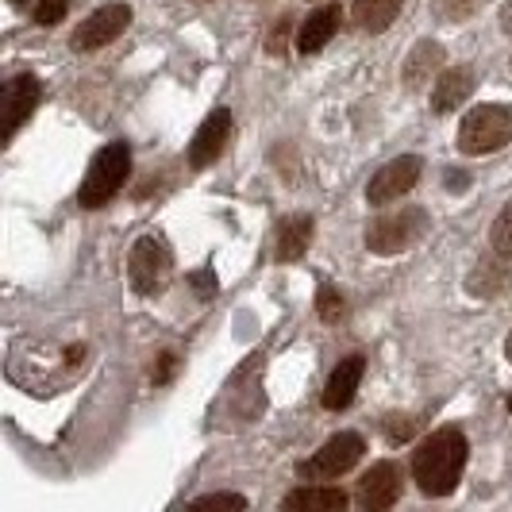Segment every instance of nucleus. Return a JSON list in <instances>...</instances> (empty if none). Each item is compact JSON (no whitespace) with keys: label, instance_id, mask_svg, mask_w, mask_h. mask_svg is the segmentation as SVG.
I'll return each mask as SVG.
<instances>
[{"label":"nucleus","instance_id":"nucleus-1","mask_svg":"<svg viewBox=\"0 0 512 512\" xmlns=\"http://www.w3.org/2000/svg\"><path fill=\"white\" fill-rule=\"evenodd\" d=\"M466 455H470V443L462 436V428L432 432L412 455V478H416L420 493H428V497L455 493L462 470H466Z\"/></svg>","mask_w":512,"mask_h":512},{"label":"nucleus","instance_id":"nucleus-2","mask_svg":"<svg viewBox=\"0 0 512 512\" xmlns=\"http://www.w3.org/2000/svg\"><path fill=\"white\" fill-rule=\"evenodd\" d=\"M128 178H131V147L124 139L104 143L101 151H97V158L89 162V170H85V181L77 189V201H81V208H104L124 189Z\"/></svg>","mask_w":512,"mask_h":512},{"label":"nucleus","instance_id":"nucleus-3","mask_svg":"<svg viewBox=\"0 0 512 512\" xmlns=\"http://www.w3.org/2000/svg\"><path fill=\"white\" fill-rule=\"evenodd\" d=\"M512 143V108L509 104H474L459 124L462 154H493Z\"/></svg>","mask_w":512,"mask_h":512},{"label":"nucleus","instance_id":"nucleus-4","mask_svg":"<svg viewBox=\"0 0 512 512\" xmlns=\"http://www.w3.org/2000/svg\"><path fill=\"white\" fill-rule=\"evenodd\" d=\"M432 228V220H428V212L424 208H401V212H382L378 220H370V228H366V251L370 255H401V251H409L416 247L424 235Z\"/></svg>","mask_w":512,"mask_h":512},{"label":"nucleus","instance_id":"nucleus-5","mask_svg":"<svg viewBox=\"0 0 512 512\" xmlns=\"http://www.w3.org/2000/svg\"><path fill=\"white\" fill-rule=\"evenodd\" d=\"M170 274H174V251L162 235H143L131 243L128 255V282L139 297H154L170 285Z\"/></svg>","mask_w":512,"mask_h":512},{"label":"nucleus","instance_id":"nucleus-6","mask_svg":"<svg viewBox=\"0 0 512 512\" xmlns=\"http://www.w3.org/2000/svg\"><path fill=\"white\" fill-rule=\"evenodd\" d=\"M362 455H366V439H362L359 432H339V436L328 439L312 459L297 462V474H301L305 482H328V478H339V474L355 470Z\"/></svg>","mask_w":512,"mask_h":512},{"label":"nucleus","instance_id":"nucleus-7","mask_svg":"<svg viewBox=\"0 0 512 512\" xmlns=\"http://www.w3.org/2000/svg\"><path fill=\"white\" fill-rule=\"evenodd\" d=\"M131 24V8L128 4H101L93 16H85L81 24L74 27V35H70V47L77 54H89V51H101L108 43H116Z\"/></svg>","mask_w":512,"mask_h":512},{"label":"nucleus","instance_id":"nucleus-8","mask_svg":"<svg viewBox=\"0 0 512 512\" xmlns=\"http://www.w3.org/2000/svg\"><path fill=\"white\" fill-rule=\"evenodd\" d=\"M420 174H424V158H420V154H401V158L385 162L382 170L370 178V185H366V201H370L374 208L393 205V201H401L412 185L420 181Z\"/></svg>","mask_w":512,"mask_h":512},{"label":"nucleus","instance_id":"nucleus-9","mask_svg":"<svg viewBox=\"0 0 512 512\" xmlns=\"http://www.w3.org/2000/svg\"><path fill=\"white\" fill-rule=\"evenodd\" d=\"M401 466L397 462H374L359 482V512H389L401 501Z\"/></svg>","mask_w":512,"mask_h":512},{"label":"nucleus","instance_id":"nucleus-10","mask_svg":"<svg viewBox=\"0 0 512 512\" xmlns=\"http://www.w3.org/2000/svg\"><path fill=\"white\" fill-rule=\"evenodd\" d=\"M39 97H43V85H39L35 74H16L4 85V143H12L16 131L31 120Z\"/></svg>","mask_w":512,"mask_h":512},{"label":"nucleus","instance_id":"nucleus-11","mask_svg":"<svg viewBox=\"0 0 512 512\" xmlns=\"http://www.w3.org/2000/svg\"><path fill=\"white\" fill-rule=\"evenodd\" d=\"M228 135H231V112L228 108L208 112V120L197 128L193 143H189V166H193V170L212 166V162L224 154V147H228Z\"/></svg>","mask_w":512,"mask_h":512},{"label":"nucleus","instance_id":"nucleus-12","mask_svg":"<svg viewBox=\"0 0 512 512\" xmlns=\"http://www.w3.org/2000/svg\"><path fill=\"white\" fill-rule=\"evenodd\" d=\"M512 282V266L505 255H497V251H489V255H482L478 262H474V270L466 274V293L470 297H482V301H489V297H497V293H505Z\"/></svg>","mask_w":512,"mask_h":512},{"label":"nucleus","instance_id":"nucleus-13","mask_svg":"<svg viewBox=\"0 0 512 512\" xmlns=\"http://www.w3.org/2000/svg\"><path fill=\"white\" fill-rule=\"evenodd\" d=\"M443 43L436 39H420L416 47L409 51L405 58V66H401V81H405V89H424V85H432V77L443 74Z\"/></svg>","mask_w":512,"mask_h":512},{"label":"nucleus","instance_id":"nucleus-14","mask_svg":"<svg viewBox=\"0 0 512 512\" xmlns=\"http://www.w3.org/2000/svg\"><path fill=\"white\" fill-rule=\"evenodd\" d=\"M362 370H366V359H362V355H351V359H343L335 366L328 385H324V409H332V412L351 409V401H355V393H359Z\"/></svg>","mask_w":512,"mask_h":512},{"label":"nucleus","instance_id":"nucleus-15","mask_svg":"<svg viewBox=\"0 0 512 512\" xmlns=\"http://www.w3.org/2000/svg\"><path fill=\"white\" fill-rule=\"evenodd\" d=\"M339 24H343L339 4H324V8L308 12V20L297 27V51H301V54H320L328 43H332V35L339 31Z\"/></svg>","mask_w":512,"mask_h":512},{"label":"nucleus","instance_id":"nucleus-16","mask_svg":"<svg viewBox=\"0 0 512 512\" xmlns=\"http://www.w3.org/2000/svg\"><path fill=\"white\" fill-rule=\"evenodd\" d=\"M470 93H474V70H466V66L443 70L436 77V85H432V112L436 116H451V112H459Z\"/></svg>","mask_w":512,"mask_h":512},{"label":"nucleus","instance_id":"nucleus-17","mask_svg":"<svg viewBox=\"0 0 512 512\" xmlns=\"http://www.w3.org/2000/svg\"><path fill=\"white\" fill-rule=\"evenodd\" d=\"M312 231H316V220L308 212L285 216L278 224V235H274V258L278 262H297L308 251V243H312Z\"/></svg>","mask_w":512,"mask_h":512},{"label":"nucleus","instance_id":"nucleus-18","mask_svg":"<svg viewBox=\"0 0 512 512\" xmlns=\"http://www.w3.org/2000/svg\"><path fill=\"white\" fill-rule=\"evenodd\" d=\"M282 512H347V493L335 486H301L282 501Z\"/></svg>","mask_w":512,"mask_h":512},{"label":"nucleus","instance_id":"nucleus-19","mask_svg":"<svg viewBox=\"0 0 512 512\" xmlns=\"http://www.w3.org/2000/svg\"><path fill=\"white\" fill-rule=\"evenodd\" d=\"M401 8H405V0H355L351 20L366 35H382L385 27H393V20L401 16Z\"/></svg>","mask_w":512,"mask_h":512},{"label":"nucleus","instance_id":"nucleus-20","mask_svg":"<svg viewBox=\"0 0 512 512\" xmlns=\"http://www.w3.org/2000/svg\"><path fill=\"white\" fill-rule=\"evenodd\" d=\"M189 512H247V497L243 493H205L189 505Z\"/></svg>","mask_w":512,"mask_h":512},{"label":"nucleus","instance_id":"nucleus-21","mask_svg":"<svg viewBox=\"0 0 512 512\" xmlns=\"http://www.w3.org/2000/svg\"><path fill=\"white\" fill-rule=\"evenodd\" d=\"M489 247H493L497 255L512 258V201L497 212V220H493V228H489Z\"/></svg>","mask_w":512,"mask_h":512},{"label":"nucleus","instance_id":"nucleus-22","mask_svg":"<svg viewBox=\"0 0 512 512\" xmlns=\"http://www.w3.org/2000/svg\"><path fill=\"white\" fill-rule=\"evenodd\" d=\"M482 4H486V0H436V16L443 24H462V20L478 16Z\"/></svg>","mask_w":512,"mask_h":512},{"label":"nucleus","instance_id":"nucleus-23","mask_svg":"<svg viewBox=\"0 0 512 512\" xmlns=\"http://www.w3.org/2000/svg\"><path fill=\"white\" fill-rule=\"evenodd\" d=\"M316 316H320L324 324H339V320L347 316V305H343L339 289H332V285H324V289L316 293Z\"/></svg>","mask_w":512,"mask_h":512},{"label":"nucleus","instance_id":"nucleus-24","mask_svg":"<svg viewBox=\"0 0 512 512\" xmlns=\"http://www.w3.org/2000/svg\"><path fill=\"white\" fill-rule=\"evenodd\" d=\"M66 12H70V0H35V8H31V16H35V24L39 27L62 24Z\"/></svg>","mask_w":512,"mask_h":512},{"label":"nucleus","instance_id":"nucleus-25","mask_svg":"<svg viewBox=\"0 0 512 512\" xmlns=\"http://www.w3.org/2000/svg\"><path fill=\"white\" fill-rule=\"evenodd\" d=\"M289 27H293V20H289V16H282L278 24L270 27V35H266V51L278 54V58H285V51H289Z\"/></svg>","mask_w":512,"mask_h":512},{"label":"nucleus","instance_id":"nucleus-26","mask_svg":"<svg viewBox=\"0 0 512 512\" xmlns=\"http://www.w3.org/2000/svg\"><path fill=\"white\" fill-rule=\"evenodd\" d=\"M174 374H178V355H174V351H162V355H158V362H154V370H151V382L166 385Z\"/></svg>","mask_w":512,"mask_h":512},{"label":"nucleus","instance_id":"nucleus-27","mask_svg":"<svg viewBox=\"0 0 512 512\" xmlns=\"http://www.w3.org/2000/svg\"><path fill=\"white\" fill-rule=\"evenodd\" d=\"M385 439H389V443H405V439H412V420L389 416V420H385Z\"/></svg>","mask_w":512,"mask_h":512},{"label":"nucleus","instance_id":"nucleus-28","mask_svg":"<svg viewBox=\"0 0 512 512\" xmlns=\"http://www.w3.org/2000/svg\"><path fill=\"white\" fill-rule=\"evenodd\" d=\"M443 178H447V189H451V193H466V189H470V174H466V170H447Z\"/></svg>","mask_w":512,"mask_h":512},{"label":"nucleus","instance_id":"nucleus-29","mask_svg":"<svg viewBox=\"0 0 512 512\" xmlns=\"http://www.w3.org/2000/svg\"><path fill=\"white\" fill-rule=\"evenodd\" d=\"M189 282L197 285L201 293H212V289H216V278H212L208 270H197V274H189Z\"/></svg>","mask_w":512,"mask_h":512},{"label":"nucleus","instance_id":"nucleus-30","mask_svg":"<svg viewBox=\"0 0 512 512\" xmlns=\"http://www.w3.org/2000/svg\"><path fill=\"white\" fill-rule=\"evenodd\" d=\"M497 24H501V31H505V35H512V0H505V4H501Z\"/></svg>","mask_w":512,"mask_h":512},{"label":"nucleus","instance_id":"nucleus-31","mask_svg":"<svg viewBox=\"0 0 512 512\" xmlns=\"http://www.w3.org/2000/svg\"><path fill=\"white\" fill-rule=\"evenodd\" d=\"M8 4H12V8H27V4H31V0H8Z\"/></svg>","mask_w":512,"mask_h":512},{"label":"nucleus","instance_id":"nucleus-32","mask_svg":"<svg viewBox=\"0 0 512 512\" xmlns=\"http://www.w3.org/2000/svg\"><path fill=\"white\" fill-rule=\"evenodd\" d=\"M505 355H509V362H512V335H509V343H505Z\"/></svg>","mask_w":512,"mask_h":512},{"label":"nucleus","instance_id":"nucleus-33","mask_svg":"<svg viewBox=\"0 0 512 512\" xmlns=\"http://www.w3.org/2000/svg\"><path fill=\"white\" fill-rule=\"evenodd\" d=\"M509 412H512V397H509Z\"/></svg>","mask_w":512,"mask_h":512}]
</instances>
